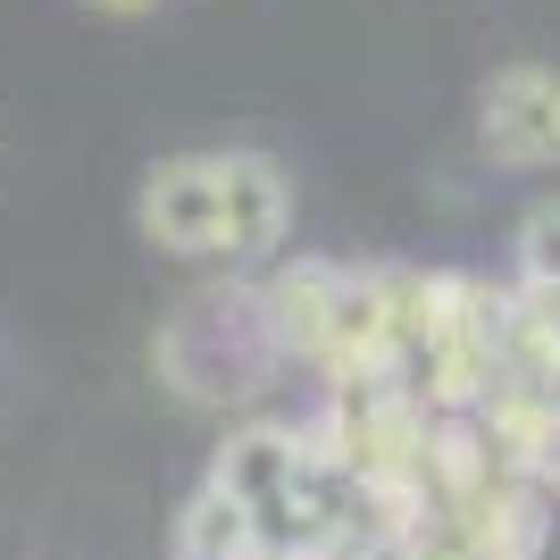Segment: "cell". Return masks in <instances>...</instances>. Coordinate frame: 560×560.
Here are the masks:
<instances>
[{
    "instance_id": "obj_1",
    "label": "cell",
    "mask_w": 560,
    "mask_h": 560,
    "mask_svg": "<svg viewBox=\"0 0 560 560\" xmlns=\"http://www.w3.org/2000/svg\"><path fill=\"white\" fill-rule=\"evenodd\" d=\"M277 360V335H268V310H259V284H218V293H192L176 310V327L160 335V369L176 394L192 401H226V394H252Z\"/></svg>"
},
{
    "instance_id": "obj_2",
    "label": "cell",
    "mask_w": 560,
    "mask_h": 560,
    "mask_svg": "<svg viewBox=\"0 0 560 560\" xmlns=\"http://www.w3.org/2000/svg\"><path fill=\"white\" fill-rule=\"evenodd\" d=\"M502 302L511 293H493L477 277H452L444 318H435V335L410 360V394L427 410H477L493 394V376H502Z\"/></svg>"
},
{
    "instance_id": "obj_3",
    "label": "cell",
    "mask_w": 560,
    "mask_h": 560,
    "mask_svg": "<svg viewBox=\"0 0 560 560\" xmlns=\"http://www.w3.org/2000/svg\"><path fill=\"white\" fill-rule=\"evenodd\" d=\"M477 142L493 167H552L560 160V68L511 59L477 93Z\"/></svg>"
},
{
    "instance_id": "obj_4",
    "label": "cell",
    "mask_w": 560,
    "mask_h": 560,
    "mask_svg": "<svg viewBox=\"0 0 560 560\" xmlns=\"http://www.w3.org/2000/svg\"><path fill=\"white\" fill-rule=\"evenodd\" d=\"M218 210H226V160H210V151L151 167V176H142V201H135L142 234L176 259L218 252Z\"/></svg>"
},
{
    "instance_id": "obj_5",
    "label": "cell",
    "mask_w": 560,
    "mask_h": 560,
    "mask_svg": "<svg viewBox=\"0 0 560 560\" xmlns=\"http://www.w3.org/2000/svg\"><path fill=\"white\" fill-rule=\"evenodd\" d=\"M284 218H293L284 167L259 160V151H234L226 160V210H218V259H268L284 243Z\"/></svg>"
},
{
    "instance_id": "obj_6",
    "label": "cell",
    "mask_w": 560,
    "mask_h": 560,
    "mask_svg": "<svg viewBox=\"0 0 560 560\" xmlns=\"http://www.w3.org/2000/svg\"><path fill=\"white\" fill-rule=\"evenodd\" d=\"M310 452V427H243V435H226L210 460V486H226L234 502H252L259 518L284 502V486H293V468H302Z\"/></svg>"
},
{
    "instance_id": "obj_7",
    "label": "cell",
    "mask_w": 560,
    "mask_h": 560,
    "mask_svg": "<svg viewBox=\"0 0 560 560\" xmlns=\"http://www.w3.org/2000/svg\"><path fill=\"white\" fill-rule=\"evenodd\" d=\"M335 293H343V268H335V259H293V268H277V277L259 284V310H268V335H277V351H302V360H318V335H327Z\"/></svg>"
},
{
    "instance_id": "obj_8",
    "label": "cell",
    "mask_w": 560,
    "mask_h": 560,
    "mask_svg": "<svg viewBox=\"0 0 560 560\" xmlns=\"http://www.w3.org/2000/svg\"><path fill=\"white\" fill-rule=\"evenodd\" d=\"M176 560H268V536H259V511L234 502L226 486H201L176 518Z\"/></svg>"
},
{
    "instance_id": "obj_9",
    "label": "cell",
    "mask_w": 560,
    "mask_h": 560,
    "mask_svg": "<svg viewBox=\"0 0 560 560\" xmlns=\"http://www.w3.org/2000/svg\"><path fill=\"white\" fill-rule=\"evenodd\" d=\"M518 277L560 284V201H536V210L518 218Z\"/></svg>"
},
{
    "instance_id": "obj_10",
    "label": "cell",
    "mask_w": 560,
    "mask_h": 560,
    "mask_svg": "<svg viewBox=\"0 0 560 560\" xmlns=\"http://www.w3.org/2000/svg\"><path fill=\"white\" fill-rule=\"evenodd\" d=\"M536 486H544V493H560V419H552V435H544V460H536Z\"/></svg>"
},
{
    "instance_id": "obj_11",
    "label": "cell",
    "mask_w": 560,
    "mask_h": 560,
    "mask_svg": "<svg viewBox=\"0 0 560 560\" xmlns=\"http://www.w3.org/2000/svg\"><path fill=\"white\" fill-rule=\"evenodd\" d=\"M101 9H117V18H135V9H160V0H101Z\"/></svg>"
},
{
    "instance_id": "obj_12",
    "label": "cell",
    "mask_w": 560,
    "mask_h": 560,
    "mask_svg": "<svg viewBox=\"0 0 560 560\" xmlns=\"http://www.w3.org/2000/svg\"><path fill=\"white\" fill-rule=\"evenodd\" d=\"M268 560H277V552H268Z\"/></svg>"
}]
</instances>
